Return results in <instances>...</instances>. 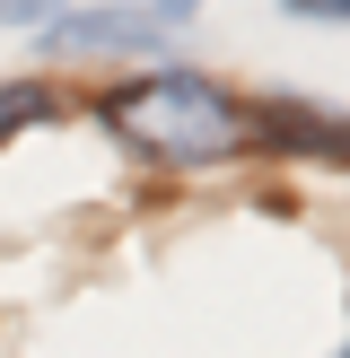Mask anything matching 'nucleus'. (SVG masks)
Masks as SVG:
<instances>
[{"label": "nucleus", "mask_w": 350, "mask_h": 358, "mask_svg": "<svg viewBox=\"0 0 350 358\" xmlns=\"http://www.w3.org/2000/svg\"><path fill=\"white\" fill-rule=\"evenodd\" d=\"M97 122L122 131L158 166H219V157H237L254 140V114L202 70H140L114 96H97Z\"/></svg>", "instance_id": "nucleus-1"}, {"label": "nucleus", "mask_w": 350, "mask_h": 358, "mask_svg": "<svg viewBox=\"0 0 350 358\" xmlns=\"http://www.w3.org/2000/svg\"><path fill=\"white\" fill-rule=\"evenodd\" d=\"M44 44L62 52V62H88V52H105V62H149L167 35H158L149 17H132L122 0H105V9H70V17H52Z\"/></svg>", "instance_id": "nucleus-2"}, {"label": "nucleus", "mask_w": 350, "mask_h": 358, "mask_svg": "<svg viewBox=\"0 0 350 358\" xmlns=\"http://www.w3.org/2000/svg\"><path fill=\"white\" fill-rule=\"evenodd\" d=\"M254 140H272V149H289V157L350 166V114L307 105V96H272V105H254Z\"/></svg>", "instance_id": "nucleus-3"}, {"label": "nucleus", "mask_w": 350, "mask_h": 358, "mask_svg": "<svg viewBox=\"0 0 350 358\" xmlns=\"http://www.w3.org/2000/svg\"><path fill=\"white\" fill-rule=\"evenodd\" d=\"M52 114H62V96H52L44 79H18V87H0V140L35 131V122H52Z\"/></svg>", "instance_id": "nucleus-4"}, {"label": "nucleus", "mask_w": 350, "mask_h": 358, "mask_svg": "<svg viewBox=\"0 0 350 358\" xmlns=\"http://www.w3.org/2000/svg\"><path fill=\"white\" fill-rule=\"evenodd\" d=\"M122 9H132V17H149L158 35H175V27H192V17H202V0H122Z\"/></svg>", "instance_id": "nucleus-5"}, {"label": "nucleus", "mask_w": 350, "mask_h": 358, "mask_svg": "<svg viewBox=\"0 0 350 358\" xmlns=\"http://www.w3.org/2000/svg\"><path fill=\"white\" fill-rule=\"evenodd\" d=\"M62 0H0V27H52Z\"/></svg>", "instance_id": "nucleus-6"}, {"label": "nucleus", "mask_w": 350, "mask_h": 358, "mask_svg": "<svg viewBox=\"0 0 350 358\" xmlns=\"http://www.w3.org/2000/svg\"><path fill=\"white\" fill-rule=\"evenodd\" d=\"M289 17H315V27H350V0H280Z\"/></svg>", "instance_id": "nucleus-7"}, {"label": "nucleus", "mask_w": 350, "mask_h": 358, "mask_svg": "<svg viewBox=\"0 0 350 358\" xmlns=\"http://www.w3.org/2000/svg\"><path fill=\"white\" fill-rule=\"evenodd\" d=\"M342 358H350V350H342Z\"/></svg>", "instance_id": "nucleus-8"}]
</instances>
